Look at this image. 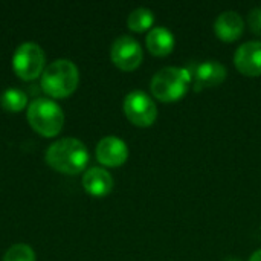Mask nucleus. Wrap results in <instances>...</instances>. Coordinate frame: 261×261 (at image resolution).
Returning a JSON list of instances; mask_svg holds the SVG:
<instances>
[{"label":"nucleus","instance_id":"nucleus-1","mask_svg":"<svg viewBox=\"0 0 261 261\" xmlns=\"http://www.w3.org/2000/svg\"><path fill=\"white\" fill-rule=\"evenodd\" d=\"M46 162L57 171L76 174L86 168L89 162V151L80 139L61 138L46 150Z\"/></svg>","mask_w":261,"mask_h":261},{"label":"nucleus","instance_id":"nucleus-2","mask_svg":"<svg viewBox=\"0 0 261 261\" xmlns=\"http://www.w3.org/2000/svg\"><path fill=\"white\" fill-rule=\"evenodd\" d=\"M80 81L78 67L67 58H60L49 63L41 73V89L54 98L70 95Z\"/></svg>","mask_w":261,"mask_h":261},{"label":"nucleus","instance_id":"nucleus-3","mask_svg":"<svg viewBox=\"0 0 261 261\" xmlns=\"http://www.w3.org/2000/svg\"><path fill=\"white\" fill-rule=\"evenodd\" d=\"M191 76L193 73L187 67H164L158 70L151 78V93L154 95V98L165 102L177 101L188 92Z\"/></svg>","mask_w":261,"mask_h":261},{"label":"nucleus","instance_id":"nucleus-4","mask_svg":"<svg viewBox=\"0 0 261 261\" xmlns=\"http://www.w3.org/2000/svg\"><path fill=\"white\" fill-rule=\"evenodd\" d=\"M28 121L43 136H55L63 128L64 113L50 98H35L28 107Z\"/></svg>","mask_w":261,"mask_h":261},{"label":"nucleus","instance_id":"nucleus-5","mask_svg":"<svg viewBox=\"0 0 261 261\" xmlns=\"http://www.w3.org/2000/svg\"><path fill=\"white\" fill-rule=\"evenodd\" d=\"M12 66L20 78H37L44 70V52L41 46L34 41L21 43L12 55Z\"/></svg>","mask_w":261,"mask_h":261},{"label":"nucleus","instance_id":"nucleus-6","mask_svg":"<svg viewBox=\"0 0 261 261\" xmlns=\"http://www.w3.org/2000/svg\"><path fill=\"white\" fill-rule=\"evenodd\" d=\"M124 113L135 125L148 127L156 121L158 107L145 92L133 90L124 98Z\"/></svg>","mask_w":261,"mask_h":261},{"label":"nucleus","instance_id":"nucleus-7","mask_svg":"<svg viewBox=\"0 0 261 261\" xmlns=\"http://www.w3.org/2000/svg\"><path fill=\"white\" fill-rule=\"evenodd\" d=\"M112 61L122 70H135L142 61V47L130 35H119L110 49Z\"/></svg>","mask_w":261,"mask_h":261},{"label":"nucleus","instance_id":"nucleus-8","mask_svg":"<svg viewBox=\"0 0 261 261\" xmlns=\"http://www.w3.org/2000/svg\"><path fill=\"white\" fill-rule=\"evenodd\" d=\"M236 67L248 76L261 75V41H246L234 54Z\"/></svg>","mask_w":261,"mask_h":261},{"label":"nucleus","instance_id":"nucleus-9","mask_svg":"<svg viewBox=\"0 0 261 261\" xmlns=\"http://www.w3.org/2000/svg\"><path fill=\"white\" fill-rule=\"evenodd\" d=\"M128 158L127 144L118 136H106L96 145V159L107 167L122 165Z\"/></svg>","mask_w":261,"mask_h":261},{"label":"nucleus","instance_id":"nucleus-10","mask_svg":"<svg viewBox=\"0 0 261 261\" xmlns=\"http://www.w3.org/2000/svg\"><path fill=\"white\" fill-rule=\"evenodd\" d=\"M194 75V83H196V89H202V87H214L219 86L222 81H225L226 78V67L219 63L217 60H206L203 63H199L194 69V72H191Z\"/></svg>","mask_w":261,"mask_h":261},{"label":"nucleus","instance_id":"nucleus-11","mask_svg":"<svg viewBox=\"0 0 261 261\" xmlns=\"http://www.w3.org/2000/svg\"><path fill=\"white\" fill-rule=\"evenodd\" d=\"M245 21L236 11H223L214 21V32L223 41H234L242 37Z\"/></svg>","mask_w":261,"mask_h":261},{"label":"nucleus","instance_id":"nucleus-12","mask_svg":"<svg viewBox=\"0 0 261 261\" xmlns=\"http://www.w3.org/2000/svg\"><path fill=\"white\" fill-rule=\"evenodd\" d=\"M83 187L89 194L102 197L112 191L113 177L107 170H104L101 167H92L83 176Z\"/></svg>","mask_w":261,"mask_h":261},{"label":"nucleus","instance_id":"nucleus-13","mask_svg":"<svg viewBox=\"0 0 261 261\" xmlns=\"http://www.w3.org/2000/svg\"><path fill=\"white\" fill-rule=\"evenodd\" d=\"M147 47L153 55H168L174 47V35L164 26H154L147 35Z\"/></svg>","mask_w":261,"mask_h":261},{"label":"nucleus","instance_id":"nucleus-14","mask_svg":"<svg viewBox=\"0 0 261 261\" xmlns=\"http://www.w3.org/2000/svg\"><path fill=\"white\" fill-rule=\"evenodd\" d=\"M26 104L28 95L17 87H9L0 95V106L8 112H20L26 107Z\"/></svg>","mask_w":261,"mask_h":261},{"label":"nucleus","instance_id":"nucleus-15","mask_svg":"<svg viewBox=\"0 0 261 261\" xmlns=\"http://www.w3.org/2000/svg\"><path fill=\"white\" fill-rule=\"evenodd\" d=\"M154 23V14L151 9L148 8H136L133 9L128 17H127V24L132 31L141 32L145 31L148 28H151V24Z\"/></svg>","mask_w":261,"mask_h":261},{"label":"nucleus","instance_id":"nucleus-16","mask_svg":"<svg viewBox=\"0 0 261 261\" xmlns=\"http://www.w3.org/2000/svg\"><path fill=\"white\" fill-rule=\"evenodd\" d=\"M3 261H35V252L29 245L17 243L6 251Z\"/></svg>","mask_w":261,"mask_h":261},{"label":"nucleus","instance_id":"nucleus-17","mask_svg":"<svg viewBox=\"0 0 261 261\" xmlns=\"http://www.w3.org/2000/svg\"><path fill=\"white\" fill-rule=\"evenodd\" d=\"M248 21H249L251 29H252L257 35H261V8H254V9L249 12Z\"/></svg>","mask_w":261,"mask_h":261},{"label":"nucleus","instance_id":"nucleus-18","mask_svg":"<svg viewBox=\"0 0 261 261\" xmlns=\"http://www.w3.org/2000/svg\"><path fill=\"white\" fill-rule=\"evenodd\" d=\"M249 261H261V249H258L257 252H254L252 257L249 258Z\"/></svg>","mask_w":261,"mask_h":261},{"label":"nucleus","instance_id":"nucleus-19","mask_svg":"<svg viewBox=\"0 0 261 261\" xmlns=\"http://www.w3.org/2000/svg\"><path fill=\"white\" fill-rule=\"evenodd\" d=\"M228 261H239V260H228Z\"/></svg>","mask_w":261,"mask_h":261}]
</instances>
